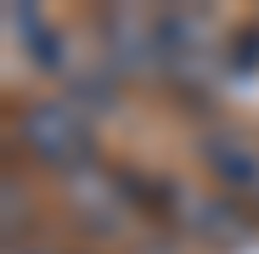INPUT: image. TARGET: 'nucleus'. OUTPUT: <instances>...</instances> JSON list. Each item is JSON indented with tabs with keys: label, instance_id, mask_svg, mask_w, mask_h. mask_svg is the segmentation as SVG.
Returning a JSON list of instances; mask_svg holds the SVG:
<instances>
[{
	"label": "nucleus",
	"instance_id": "nucleus-1",
	"mask_svg": "<svg viewBox=\"0 0 259 254\" xmlns=\"http://www.w3.org/2000/svg\"><path fill=\"white\" fill-rule=\"evenodd\" d=\"M23 141L34 158H46L57 169H79L91 158V124L73 102H34L23 113Z\"/></svg>",
	"mask_w": 259,
	"mask_h": 254
},
{
	"label": "nucleus",
	"instance_id": "nucleus-2",
	"mask_svg": "<svg viewBox=\"0 0 259 254\" xmlns=\"http://www.w3.org/2000/svg\"><path fill=\"white\" fill-rule=\"evenodd\" d=\"M102 34H107V57L118 68H152L158 62V17L124 6V12H113L102 23Z\"/></svg>",
	"mask_w": 259,
	"mask_h": 254
},
{
	"label": "nucleus",
	"instance_id": "nucleus-3",
	"mask_svg": "<svg viewBox=\"0 0 259 254\" xmlns=\"http://www.w3.org/2000/svg\"><path fill=\"white\" fill-rule=\"evenodd\" d=\"M203 164L220 175L226 187H259V153L242 136H203Z\"/></svg>",
	"mask_w": 259,
	"mask_h": 254
},
{
	"label": "nucleus",
	"instance_id": "nucleus-4",
	"mask_svg": "<svg viewBox=\"0 0 259 254\" xmlns=\"http://www.w3.org/2000/svg\"><path fill=\"white\" fill-rule=\"evenodd\" d=\"M6 28H12V40H23V51H39V46L51 40L34 6H6Z\"/></svg>",
	"mask_w": 259,
	"mask_h": 254
},
{
	"label": "nucleus",
	"instance_id": "nucleus-5",
	"mask_svg": "<svg viewBox=\"0 0 259 254\" xmlns=\"http://www.w3.org/2000/svg\"><path fill=\"white\" fill-rule=\"evenodd\" d=\"M17 209H28V198H17V181H6V226H17Z\"/></svg>",
	"mask_w": 259,
	"mask_h": 254
}]
</instances>
